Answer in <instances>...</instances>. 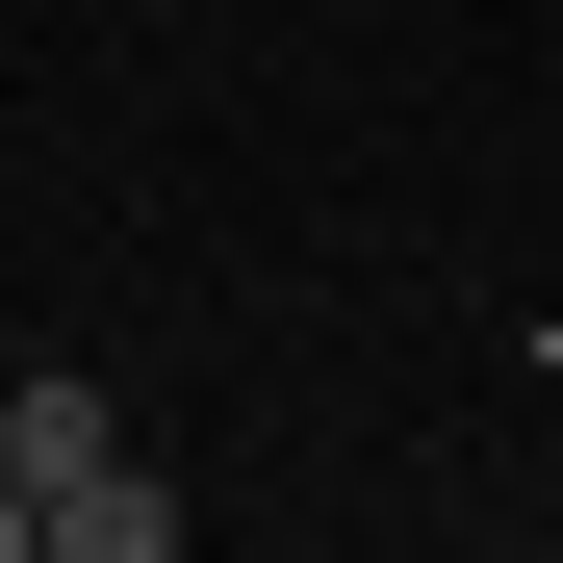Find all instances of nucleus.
<instances>
[{"label": "nucleus", "instance_id": "2", "mask_svg": "<svg viewBox=\"0 0 563 563\" xmlns=\"http://www.w3.org/2000/svg\"><path fill=\"white\" fill-rule=\"evenodd\" d=\"M26 538H52V563H179V487H154V461H103V487H52Z\"/></svg>", "mask_w": 563, "mask_h": 563}, {"label": "nucleus", "instance_id": "3", "mask_svg": "<svg viewBox=\"0 0 563 563\" xmlns=\"http://www.w3.org/2000/svg\"><path fill=\"white\" fill-rule=\"evenodd\" d=\"M0 563H26V487H0Z\"/></svg>", "mask_w": 563, "mask_h": 563}, {"label": "nucleus", "instance_id": "1", "mask_svg": "<svg viewBox=\"0 0 563 563\" xmlns=\"http://www.w3.org/2000/svg\"><path fill=\"white\" fill-rule=\"evenodd\" d=\"M103 461H129V410L77 385V358H26V385H0V487H26V512H52V487H103Z\"/></svg>", "mask_w": 563, "mask_h": 563}]
</instances>
